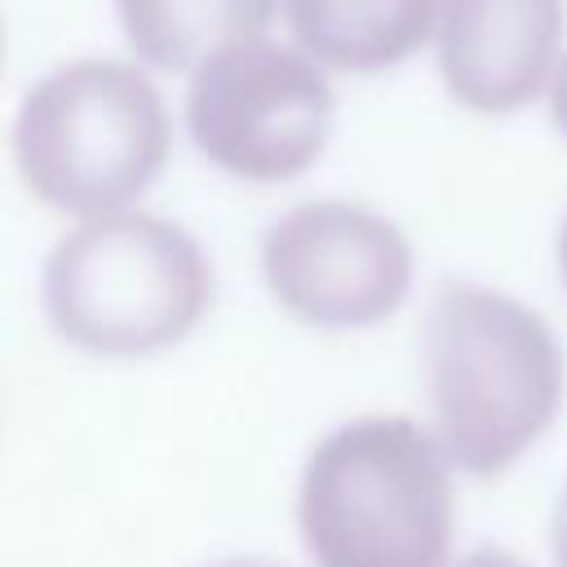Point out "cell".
<instances>
[{
    "label": "cell",
    "mask_w": 567,
    "mask_h": 567,
    "mask_svg": "<svg viewBox=\"0 0 567 567\" xmlns=\"http://www.w3.org/2000/svg\"><path fill=\"white\" fill-rule=\"evenodd\" d=\"M434 425L447 461L474 478L514 465L558 416L563 350L514 297L447 284L425 323Z\"/></svg>",
    "instance_id": "cell-1"
},
{
    "label": "cell",
    "mask_w": 567,
    "mask_h": 567,
    "mask_svg": "<svg viewBox=\"0 0 567 567\" xmlns=\"http://www.w3.org/2000/svg\"><path fill=\"white\" fill-rule=\"evenodd\" d=\"M315 567H443L452 549V465L408 416H359L306 461L297 496Z\"/></svg>",
    "instance_id": "cell-2"
},
{
    "label": "cell",
    "mask_w": 567,
    "mask_h": 567,
    "mask_svg": "<svg viewBox=\"0 0 567 567\" xmlns=\"http://www.w3.org/2000/svg\"><path fill=\"white\" fill-rule=\"evenodd\" d=\"M173 120L133 62L80 58L49 71L18 106L13 159L35 199L71 217L133 204L168 164Z\"/></svg>",
    "instance_id": "cell-3"
},
{
    "label": "cell",
    "mask_w": 567,
    "mask_h": 567,
    "mask_svg": "<svg viewBox=\"0 0 567 567\" xmlns=\"http://www.w3.org/2000/svg\"><path fill=\"white\" fill-rule=\"evenodd\" d=\"M40 288L62 341L102 359H142L195 332L213 301V270L182 226L102 213L58 239Z\"/></svg>",
    "instance_id": "cell-4"
},
{
    "label": "cell",
    "mask_w": 567,
    "mask_h": 567,
    "mask_svg": "<svg viewBox=\"0 0 567 567\" xmlns=\"http://www.w3.org/2000/svg\"><path fill=\"white\" fill-rule=\"evenodd\" d=\"M186 128L208 164L239 182L301 177L332 128V84L310 53L266 35L208 53L186 93Z\"/></svg>",
    "instance_id": "cell-5"
},
{
    "label": "cell",
    "mask_w": 567,
    "mask_h": 567,
    "mask_svg": "<svg viewBox=\"0 0 567 567\" xmlns=\"http://www.w3.org/2000/svg\"><path fill=\"white\" fill-rule=\"evenodd\" d=\"M261 275L270 297L301 323L332 332L372 328L412 288V244L363 204L310 199L266 230Z\"/></svg>",
    "instance_id": "cell-6"
},
{
    "label": "cell",
    "mask_w": 567,
    "mask_h": 567,
    "mask_svg": "<svg viewBox=\"0 0 567 567\" xmlns=\"http://www.w3.org/2000/svg\"><path fill=\"white\" fill-rule=\"evenodd\" d=\"M434 31L452 97L470 111L505 115L549 84L563 0H439Z\"/></svg>",
    "instance_id": "cell-7"
},
{
    "label": "cell",
    "mask_w": 567,
    "mask_h": 567,
    "mask_svg": "<svg viewBox=\"0 0 567 567\" xmlns=\"http://www.w3.org/2000/svg\"><path fill=\"white\" fill-rule=\"evenodd\" d=\"M439 0H284L297 44L350 75L390 71L412 58L434 31Z\"/></svg>",
    "instance_id": "cell-8"
},
{
    "label": "cell",
    "mask_w": 567,
    "mask_h": 567,
    "mask_svg": "<svg viewBox=\"0 0 567 567\" xmlns=\"http://www.w3.org/2000/svg\"><path fill=\"white\" fill-rule=\"evenodd\" d=\"M115 13L146 66L186 71L235 40L266 35L275 0H115Z\"/></svg>",
    "instance_id": "cell-9"
},
{
    "label": "cell",
    "mask_w": 567,
    "mask_h": 567,
    "mask_svg": "<svg viewBox=\"0 0 567 567\" xmlns=\"http://www.w3.org/2000/svg\"><path fill=\"white\" fill-rule=\"evenodd\" d=\"M549 115H554V128L567 137V58L558 62V75H554V89H549Z\"/></svg>",
    "instance_id": "cell-10"
},
{
    "label": "cell",
    "mask_w": 567,
    "mask_h": 567,
    "mask_svg": "<svg viewBox=\"0 0 567 567\" xmlns=\"http://www.w3.org/2000/svg\"><path fill=\"white\" fill-rule=\"evenodd\" d=\"M554 563L567 567V487H563V496L554 505Z\"/></svg>",
    "instance_id": "cell-11"
},
{
    "label": "cell",
    "mask_w": 567,
    "mask_h": 567,
    "mask_svg": "<svg viewBox=\"0 0 567 567\" xmlns=\"http://www.w3.org/2000/svg\"><path fill=\"white\" fill-rule=\"evenodd\" d=\"M456 567H523V563H518V558H509V554H501V549H478V554L461 558Z\"/></svg>",
    "instance_id": "cell-12"
},
{
    "label": "cell",
    "mask_w": 567,
    "mask_h": 567,
    "mask_svg": "<svg viewBox=\"0 0 567 567\" xmlns=\"http://www.w3.org/2000/svg\"><path fill=\"white\" fill-rule=\"evenodd\" d=\"M558 266H563V279H567V221H563V235H558Z\"/></svg>",
    "instance_id": "cell-13"
},
{
    "label": "cell",
    "mask_w": 567,
    "mask_h": 567,
    "mask_svg": "<svg viewBox=\"0 0 567 567\" xmlns=\"http://www.w3.org/2000/svg\"><path fill=\"white\" fill-rule=\"evenodd\" d=\"M217 567H275V563H257V558H230V563H217Z\"/></svg>",
    "instance_id": "cell-14"
},
{
    "label": "cell",
    "mask_w": 567,
    "mask_h": 567,
    "mask_svg": "<svg viewBox=\"0 0 567 567\" xmlns=\"http://www.w3.org/2000/svg\"><path fill=\"white\" fill-rule=\"evenodd\" d=\"M0 53H4V31H0Z\"/></svg>",
    "instance_id": "cell-15"
}]
</instances>
